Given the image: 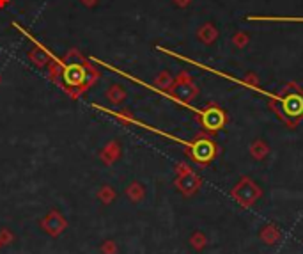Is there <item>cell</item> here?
Returning a JSON list of instances; mask_svg holds the SVG:
<instances>
[{
  "label": "cell",
  "instance_id": "6da1fadb",
  "mask_svg": "<svg viewBox=\"0 0 303 254\" xmlns=\"http://www.w3.org/2000/svg\"><path fill=\"white\" fill-rule=\"evenodd\" d=\"M282 112L289 117H300L303 114V96L298 93H287L286 96H282L280 102Z\"/></svg>",
  "mask_w": 303,
  "mask_h": 254
},
{
  "label": "cell",
  "instance_id": "7a4b0ae2",
  "mask_svg": "<svg viewBox=\"0 0 303 254\" xmlns=\"http://www.w3.org/2000/svg\"><path fill=\"white\" fill-rule=\"evenodd\" d=\"M41 226H43V229L48 233V235L57 236L66 229V220H64V217H62L59 212H50V214L41 220Z\"/></svg>",
  "mask_w": 303,
  "mask_h": 254
},
{
  "label": "cell",
  "instance_id": "3957f363",
  "mask_svg": "<svg viewBox=\"0 0 303 254\" xmlns=\"http://www.w3.org/2000/svg\"><path fill=\"white\" fill-rule=\"evenodd\" d=\"M192 155L197 162H207L215 155V147L211 141H197L195 144H192Z\"/></svg>",
  "mask_w": 303,
  "mask_h": 254
},
{
  "label": "cell",
  "instance_id": "277c9868",
  "mask_svg": "<svg viewBox=\"0 0 303 254\" xmlns=\"http://www.w3.org/2000/svg\"><path fill=\"white\" fill-rule=\"evenodd\" d=\"M64 80L67 85H80L85 80V70L78 64H69L64 68Z\"/></svg>",
  "mask_w": 303,
  "mask_h": 254
},
{
  "label": "cell",
  "instance_id": "5b68a950",
  "mask_svg": "<svg viewBox=\"0 0 303 254\" xmlns=\"http://www.w3.org/2000/svg\"><path fill=\"white\" fill-rule=\"evenodd\" d=\"M202 119H204V125L209 130H216L224 125V112L220 110V109L211 107L202 112Z\"/></svg>",
  "mask_w": 303,
  "mask_h": 254
},
{
  "label": "cell",
  "instance_id": "8992f818",
  "mask_svg": "<svg viewBox=\"0 0 303 254\" xmlns=\"http://www.w3.org/2000/svg\"><path fill=\"white\" fill-rule=\"evenodd\" d=\"M250 22H296L303 23V16H248Z\"/></svg>",
  "mask_w": 303,
  "mask_h": 254
},
{
  "label": "cell",
  "instance_id": "52a82bcc",
  "mask_svg": "<svg viewBox=\"0 0 303 254\" xmlns=\"http://www.w3.org/2000/svg\"><path fill=\"white\" fill-rule=\"evenodd\" d=\"M98 197H100V199L103 201V203H110V201H112V199L115 197V192H112L108 187H105L103 190L98 192Z\"/></svg>",
  "mask_w": 303,
  "mask_h": 254
},
{
  "label": "cell",
  "instance_id": "ba28073f",
  "mask_svg": "<svg viewBox=\"0 0 303 254\" xmlns=\"http://www.w3.org/2000/svg\"><path fill=\"white\" fill-rule=\"evenodd\" d=\"M100 251L103 254H115V253H117V247H115V244L112 240H106L105 244L100 247Z\"/></svg>",
  "mask_w": 303,
  "mask_h": 254
},
{
  "label": "cell",
  "instance_id": "9c48e42d",
  "mask_svg": "<svg viewBox=\"0 0 303 254\" xmlns=\"http://www.w3.org/2000/svg\"><path fill=\"white\" fill-rule=\"evenodd\" d=\"M13 240H14V236H13V233L11 231H7V229H2V231H0V244L2 245L11 244Z\"/></svg>",
  "mask_w": 303,
  "mask_h": 254
},
{
  "label": "cell",
  "instance_id": "30bf717a",
  "mask_svg": "<svg viewBox=\"0 0 303 254\" xmlns=\"http://www.w3.org/2000/svg\"><path fill=\"white\" fill-rule=\"evenodd\" d=\"M0 245H2V244H0Z\"/></svg>",
  "mask_w": 303,
  "mask_h": 254
}]
</instances>
